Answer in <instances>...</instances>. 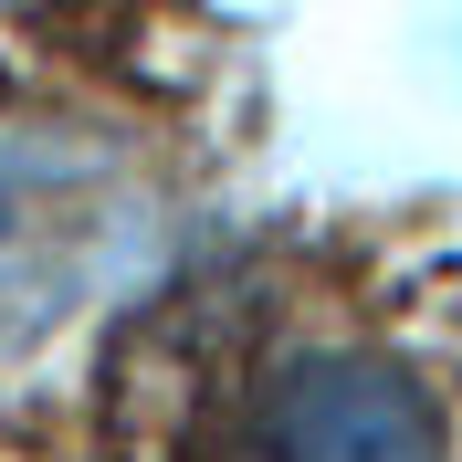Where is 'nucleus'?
Wrapping results in <instances>:
<instances>
[{
    "mask_svg": "<svg viewBox=\"0 0 462 462\" xmlns=\"http://www.w3.org/2000/svg\"><path fill=\"white\" fill-rule=\"evenodd\" d=\"M231 462H441V410L400 357L316 346L253 389Z\"/></svg>",
    "mask_w": 462,
    "mask_h": 462,
    "instance_id": "1",
    "label": "nucleus"
},
{
    "mask_svg": "<svg viewBox=\"0 0 462 462\" xmlns=\"http://www.w3.org/2000/svg\"><path fill=\"white\" fill-rule=\"evenodd\" d=\"M137 253V200L63 137H0V294L74 305Z\"/></svg>",
    "mask_w": 462,
    "mask_h": 462,
    "instance_id": "2",
    "label": "nucleus"
}]
</instances>
